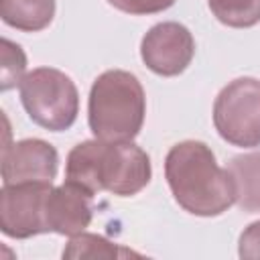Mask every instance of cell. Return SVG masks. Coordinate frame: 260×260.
Returning a JSON list of instances; mask_svg holds the SVG:
<instances>
[{"label":"cell","mask_w":260,"mask_h":260,"mask_svg":"<svg viewBox=\"0 0 260 260\" xmlns=\"http://www.w3.org/2000/svg\"><path fill=\"white\" fill-rule=\"evenodd\" d=\"M165 179L173 199L191 215L215 217L236 203V189L228 169L201 140H183L165 156Z\"/></svg>","instance_id":"1"},{"label":"cell","mask_w":260,"mask_h":260,"mask_svg":"<svg viewBox=\"0 0 260 260\" xmlns=\"http://www.w3.org/2000/svg\"><path fill=\"white\" fill-rule=\"evenodd\" d=\"M144 116L146 95L134 73L108 69L95 77L87 100V124L95 138L130 142L140 134Z\"/></svg>","instance_id":"2"},{"label":"cell","mask_w":260,"mask_h":260,"mask_svg":"<svg viewBox=\"0 0 260 260\" xmlns=\"http://www.w3.org/2000/svg\"><path fill=\"white\" fill-rule=\"evenodd\" d=\"M22 108L28 118L51 132L69 130L79 114V91L75 81L55 67H37L18 85Z\"/></svg>","instance_id":"3"},{"label":"cell","mask_w":260,"mask_h":260,"mask_svg":"<svg viewBox=\"0 0 260 260\" xmlns=\"http://www.w3.org/2000/svg\"><path fill=\"white\" fill-rule=\"evenodd\" d=\"M213 126L232 146H260V79L230 81L213 102Z\"/></svg>","instance_id":"4"},{"label":"cell","mask_w":260,"mask_h":260,"mask_svg":"<svg viewBox=\"0 0 260 260\" xmlns=\"http://www.w3.org/2000/svg\"><path fill=\"white\" fill-rule=\"evenodd\" d=\"M51 183H14L0 189V230L14 240L49 234L47 199Z\"/></svg>","instance_id":"5"},{"label":"cell","mask_w":260,"mask_h":260,"mask_svg":"<svg viewBox=\"0 0 260 260\" xmlns=\"http://www.w3.org/2000/svg\"><path fill=\"white\" fill-rule=\"evenodd\" d=\"M152 177L150 156L138 144L106 142L100 154V189L118 197H132L140 193Z\"/></svg>","instance_id":"6"},{"label":"cell","mask_w":260,"mask_h":260,"mask_svg":"<svg viewBox=\"0 0 260 260\" xmlns=\"http://www.w3.org/2000/svg\"><path fill=\"white\" fill-rule=\"evenodd\" d=\"M195 57V39L191 30L175 20L158 22L148 28L140 41V59L156 75H181Z\"/></svg>","instance_id":"7"},{"label":"cell","mask_w":260,"mask_h":260,"mask_svg":"<svg viewBox=\"0 0 260 260\" xmlns=\"http://www.w3.org/2000/svg\"><path fill=\"white\" fill-rule=\"evenodd\" d=\"M59 171V154L41 138H24L2 148V183H53Z\"/></svg>","instance_id":"8"},{"label":"cell","mask_w":260,"mask_h":260,"mask_svg":"<svg viewBox=\"0 0 260 260\" xmlns=\"http://www.w3.org/2000/svg\"><path fill=\"white\" fill-rule=\"evenodd\" d=\"M93 217V193L65 181L53 187L47 199V228L59 236H77L85 232Z\"/></svg>","instance_id":"9"},{"label":"cell","mask_w":260,"mask_h":260,"mask_svg":"<svg viewBox=\"0 0 260 260\" xmlns=\"http://www.w3.org/2000/svg\"><path fill=\"white\" fill-rule=\"evenodd\" d=\"M236 189V203L250 213L260 211V150L238 154L228 162Z\"/></svg>","instance_id":"10"},{"label":"cell","mask_w":260,"mask_h":260,"mask_svg":"<svg viewBox=\"0 0 260 260\" xmlns=\"http://www.w3.org/2000/svg\"><path fill=\"white\" fill-rule=\"evenodd\" d=\"M55 0H0L2 22L22 32L47 28L55 18Z\"/></svg>","instance_id":"11"},{"label":"cell","mask_w":260,"mask_h":260,"mask_svg":"<svg viewBox=\"0 0 260 260\" xmlns=\"http://www.w3.org/2000/svg\"><path fill=\"white\" fill-rule=\"evenodd\" d=\"M124 256H138L132 250H126L100 234L81 232L71 236L63 250V258H124Z\"/></svg>","instance_id":"12"},{"label":"cell","mask_w":260,"mask_h":260,"mask_svg":"<svg viewBox=\"0 0 260 260\" xmlns=\"http://www.w3.org/2000/svg\"><path fill=\"white\" fill-rule=\"evenodd\" d=\"M211 14L225 26L250 28L260 22V0H207Z\"/></svg>","instance_id":"13"},{"label":"cell","mask_w":260,"mask_h":260,"mask_svg":"<svg viewBox=\"0 0 260 260\" xmlns=\"http://www.w3.org/2000/svg\"><path fill=\"white\" fill-rule=\"evenodd\" d=\"M26 71V55L18 43L10 39H2V65H0V89L8 91L24 79Z\"/></svg>","instance_id":"14"},{"label":"cell","mask_w":260,"mask_h":260,"mask_svg":"<svg viewBox=\"0 0 260 260\" xmlns=\"http://www.w3.org/2000/svg\"><path fill=\"white\" fill-rule=\"evenodd\" d=\"M106 2L120 12L132 16H144V14H158L162 10H169L177 0H106Z\"/></svg>","instance_id":"15"},{"label":"cell","mask_w":260,"mask_h":260,"mask_svg":"<svg viewBox=\"0 0 260 260\" xmlns=\"http://www.w3.org/2000/svg\"><path fill=\"white\" fill-rule=\"evenodd\" d=\"M240 258H260V219L252 221L238 240Z\"/></svg>","instance_id":"16"}]
</instances>
